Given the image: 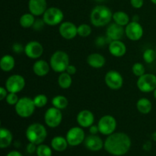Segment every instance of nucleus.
I'll use <instances>...</instances> for the list:
<instances>
[{
	"label": "nucleus",
	"mask_w": 156,
	"mask_h": 156,
	"mask_svg": "<svg viewBox=\"0 0 156 156\" xmlns=\"http://www.w3.org/2000/svg\"><path fill=\"white\" fill-rule=\"evenodd\" d=\"M105 150L113 155H125L131 147V140L124 133H114L108 136L104 145Z\"/></svg>",
	"instance_id": "nucleus-1"
},
{
	"label": "nucleus",
	"mask_w": 156,
	"mask_h": 156,
	"mask_svg": "<svg viewBox=\"0 0 156 156\" xmlns=\"http://www.w3.org/2000/svg\"><path fill=\"white\" fill-rule=\"evenodd\" d=\"M113 20V13L111 9L103 5H98L91 10L90 15L91 23L95 27L108 25Z\"/></svg>",
	"instance_id": "nucleus-2"
},
{
	"label": "nucleus",
	"mask_w": 156,
	"mask_h": 156,
	"mask_svg": "<svg viewBox=\"0 0 156 156\" xmlns=\"http://www.w3.org/2000/svg\"><path fill=\"white\" fill-rule=\"evenodd\" d=\"M26 137L29 143L36 145L42 144L45 141L47 136V131L45 126L39 123H34L29 125L26 129Z\"/></svg>",
	"instance_id": "nucleus-3"
},
{
	"label": "nucleus",
	"mask_w": 156,
	"mask_h": 156,
	"mask_svg": "<svg viewBox=\"0 0 156 156\" xmlns=\"http://www.w3.org/2000/svg\"><path fill=\"white\" fill-rule=\"evenodd\" d=\"M50 65L52 69L57 73L66 72L69 65V56L62 50H57L52 54L50 59Z\"/></svg>",
	"instance_id": "nucleus-4"
},
{
	"label": "nucleus",
	"mask_w": 156,
	"mask_h": 156,
	"mask_svg": "<svg viewBox=\"0 0 156 156\" xmlns=\"http://www.w3.org/2000/svg\"><path fill=\"white\" fill-rule=\"evenodd\" d=\"M36 106L33 99L28 97L19 98L18 103L15 105V110L18 116L21 118H28L34 113Z\"/></svg>",
	"instance_id": "nucleus-5"
},
{
	"label": "nucleus",
	"mask_w": 156,
	"mask_h": 156,
	"mask_svg": "<svg viewBox=\"0 0 156 156\" xmlns=\"http://www.w3.org/2000/svg\"><path fill=\"white\" fill-rule=\"evenodd\" d=\"M64 15L61 9L56 7L47 8L43 15V21L49 26H56L60 24L63 20Z\"/></svg>",
	"instance_id": "nucleus-6"
},
{
	"label": "nucleus",
	"mask_w": 156,
	"mask_h": 156,
	"mask_svg": "<svg viewBox=\"0 0 156 156\" xmlns=\"http://www.w3.org/2000/svg\"><path fill=\"white\" fill-rule=\"evenodd\" d=\"M136 85L142 92H152L156 88V76L152 73H145L138 78Z\"/></svg>",
	"instance_id": "nucleus-7"
},
{
	"label": "nucleus",
	"mask_w": 156,
	"mask_h": 156,
	"mask_svg": "<svg viewBox=\"0 0 156 156\" xmlns=\"http://www.w3.org/2000/svg\"><path fill=\"white\" fill-rule=\"evenodd\" d=\"M117 125L116 119L109 114L101 117L98 123L99 133L105 136H109L114 133L117 128Z\"/></svg>",
	"instance_id": "nucleus-8"
},
{
	"label": "nucleus",
	"mask_w": 156,
	"mask_h": 156,
	"mask_svg": "<svg viewBox=\"0 0 156 156\" xmlns=\"http://www.w3.org/2000/svg\"><path fill=\"white\" fill-rule=\"evenodd\" d=\"M62 111L53 106L48 108L44 114V122L50 128H56L59 126L62 123Z\"/></svg>",
	"instance_id": "nucleus-9"
},
{
	"label": "nucleus",
	"mask_w": 156,
	"mask_h": 156,
	"mask_svg": "<svg viewBox=\"0 0 156 156\" xmlns=\"http://www.w3.org/2000/svg\"><path fill=\"white\" fill-rule=\"evenodd\" d=\"M5 87L9 92L18 94L25 87V79L21 75H12L6 79Z\"/></svg>",
	"instance_id": "nucleus-10"
},
{
	"label": "nucleus",
	"mask_w": 156,
	"mask_h": 156,
	"mask_svg": "<svg viewBox=\"0 0 156 156\" xmlns=\"http://www.w3.org/2000/svg\"><path fill=\"white\" fill-rule=\"evenodd\" d=\"M66 138L69 146H77L85 141V134L82 127L74 126L69 129Z\"/></svg>",
	"instance_id": "nucleus-11"
},
{
	"label": "nucleus",
	"mask_w": 156,
	"mask_h": 156,
	"mask_svg": "<svg viewBox=\"0 0 156 156\" xmlns=\"http://www.w3.org/2000/svg\"><path fill=\"white\" fill-rule=\"evenodd\" d=\"M105 82L107 86L112 90H119L123 85V78L119 72L110 70L106 73Z\"/></svg>",
	"instance_id": "nucleus-12"
},
{
	"label": "nucleus",
	"mask_w": 156,
	"mask_h": 156,
	"mask_svg": "<svg viewBox=\"0 0 156 156\" xmlns=\"http://www.w3.org/2000/svg\"><path fill=\"white\" fill-rule=\"evenodd\" d=\"M143 27L138 21H130L125 27V35L133 41H138L143 36Z\"/></svg>",
	"instance_id": "nucleus-13"
},
{
	"label": "nucleus",
	"mask_w": 156,
	"mask_h": 156,
	"mask_svg": "<svg viewBox=\"0 0 156 156\" xmlns=\"http://www.w3.org/2000/svg\"><path fill=\"white\" fill-rule=\"evenodd\" d=\"M24 53L30 59H39L44 53V47L38 41H30L24 46Z\"/></svg>",
	"instance_id": "nucleus-14"
},
{
	"label": "nucleus",
	"mask_w": 156,
	"mask_h": 156,
	"mask_svg": "<svg viewBox=\"0 0 156 156\" xmlns=\"http://www.w3.org/2000/svg\"><path fill=\"white\" fill-rule=\"evenodd\" d=\"M59 33L64 39L72 40L78 35V27L71 21H64L59 24Z\"/></svg>",
	"instance_id": "nucleus-15"
},
{
	"label": "nucleus",
	"mask_w": 156,
	"mask_h": 156,
	"mask_svg": "<svg viewBox=\"0 0 156 156\" xmlns=\"http://www.w3.org/2000/svg\"><path fill=\"white\" fill-rule=\"evenodd\" d=\"M106 34L111 41L121 40L125 35V28L115 22L110 23L107 28Z\"/></svg>",
	"instance_id": "nucleus-16"
},
{
	"label": "nucleus",
	"mask_w": 156,
	"mask_h": 156,
	"mask_svg": "<svg viewBox=\"0 0 156 156\" xmlns=\"http://www.w3.org/2000/svg\"><path fill=\"white\" fill-rule=\"evenodd\" d=\"M78 124L82 128H89L94 124V116L89 110H82L76 117Z\"/></svg>",
	"instance_id": "nucleus-17"
},
{
	"label": "nucleus",
	"mask_w": 156,
	"mask_h": 156,
	"mask_svg": "<svg viewBox=\"0 0 156 156\" xmlns=\"http://www.w3.org/2000/svg\"><path fill=\"white\" fill-rule=\"evenodd\" d=\"M28 9L34 16H41L47 9V0H29Z\"/></svg>",
	"instance_id": "nucleus-18"
},
{
	"label": "nucleus",
	"mask_w": 156,
	"mask_h": 156,
	"mask_svg": "<svg viewBox=\"0 0 156 156\" xmlns=\"http://www.w3.org/2000/svg\"><path fill=\"white\" fill-rule=\"evenodd\" d=\"M84 144L88 150L92 151V152H97V151H100L104 147L105 143L100 136L91 134L85 138Z\"/></svg>",
	"instance_id": "nucleus-19"
},
{
	"label": "nucleus",
	"mask_w": 156,
	"mask_h": 156,
	"mask_svg": "<svg viewBox=\"0 0 156 156\" xmlns=\"http://www.w3.org/2000/svg\"><path fill=\"white\" fill-rule=\"evenodd\" d=\"M108 50L110 53L115 57H122L126 53V47L121 40L111 41Z\"/></svg>",
	"instance_id": "nucleus-20"
},
{
	"label": "nucleus",
	"mask_w": 156,
	"mask_h": 156,
	"mask_svg": "<svg viewBox=\"0 0 156 156\" xmlns=\"http://www.w3.org/2000/svg\"><path fill=\"white\" fill-rule=\"evenodd\" d=\"M50 63L44 59H38L34 63L33 65V72L36 76L39 77L45 76L50 73Z\"/></svg>",
	"instance_id": "nucleus-21"
},
{
	"label": "nucleus",
	"mask_w": 156,
	"mask_h": 156,
	"mask_svg": "<svg viewBox=\"0 0 156 156\" xmlns=\"http://www.w3.org/2000/svg\"><path fill=\"white\" fill-rule=\"evenodd\" d=\"M106 59L103 55L98 53H91L87 57V63L94 69H101L105 65Z\"/></svg>",
	"instance_id": "nucleus-22"
},
{
	"label": "nucleus",
	"mask_w": 156,
	"mask_h": 156,
	"mask_svg": "<svg viewBox=\"0 0 156 156\" xmlns=\"http://www.w3.org/2000/svg\"><path fill=\"white\" fill-rule=\"evenodd\" d=\"M13 136L11 131L6 128L2 127L0 129V147L1 149L7 148L12 144Z\"/></svg>",
	"instance_id": "nucleus-23"
},
{
	"label": "nucleus",
	"mask_w": 156,
	"mask_h": 156,
	"mask_svg": "<svg viewBox=\"0 0 156 156\" xmlns=\"http://www.w3.org/2000/svg\"><path fill=\"white\" fill-rule=\"evenodd\" d=\"M15 66V59L11 55H4L0 59V68L3 72L9 73L14 69Z\"/></svg>",
	"instance_id": "nucleus-24"
},
{
	"label": "nucleus",
	"mask_w": 156,
	"mask_h": 156,
	"mask_svg": "<svg viewBox=\"0 0 156 156\" xmlns=\"http://www.w3.org/2000/svg\"><path fill=\"white\" fill-rule=\"evenodd\" d=\"M136 108L140 114H148L152 111V104L151 101L146 98H142L137 101Z\"/></svg>",
	"instance_id": "nucleus-25"
},
{
	"label": "nucleus",
	"mask_w": 156,
	"mask_h": 156,
	"mask_svg": "<svg viewBox=\"0 0 156 156\" xmlns=\"http://www.w3.org/2000/svg\"><path fill=\"white\" fill-rule=\"evenodd\" d=\"M69 143L66 138L62 136H55L51 140V146L56 152H63L67 149Z\"/></svg>",
	"instance_id": "nucleus-26"
},
{
	"label": "nucleus",
	"mask_w": 156,
	"mask_h": 156,
	"mask_svg": "<svg viewBox=\"0 0 156 156\" xmlns=\"http://www.w3.org/2000/svg\"><path fill=\"white\" fill-rule=\"evenodd\" d=\"M113 21L123 27H126L130 22L128 14L123 11H117V12L113 13Z\"/></svg>",
	"instance_id": "nucleus-27"
},
{
	"label": "nucleus",
	"mask_w": 156,
	"mask_h": 156,
	"mask_svg": "<svg viewBox=\"0 0 156 156\" xmlns=\"http://www.w3.org/2000/svg\"><path fill=\"white\" fill-rule=\"evenodd\" d=\"M73 84L72 76L67 73L66 72L60 73L58 78V85L62 89H68Z\"/></svg>",
	"instance_id": "nucleus-28"
},
{
	"label": "nucleus",
	"mask_w": 156,
	"mask_h": 156,
	"mask_svg": "<svg viewBox=\"0 0 156 156\" xmlns=\"http://www.w3.org/2000/svg\"><path fill=\"white\" fill-rule=\"evenodd\" d=\"M34 15L31 13H25L21 16L19 19V24L24 28H29L30 27H33L35 22Z\"/></svg>",
	"instance_id": "nucleus-29"
},
{
	"label": "nucleus",
	"mask_w": 156,
	"mask_h": 156,
	"mask_svg": "<svg viewBox=\"0 0 156 156\" xmlns=\"http://www.w3.org/2000/svg\"><path fill=\"white\" fill-rule=\"evenodd\" d=\"M52 105L53 107L59 110H64L69 105V101L66 97L63 95H56L52 99Z\"/></svg>",
	"instance_id": "nucleus-30"
},
{
	"label": "nucleus",
	"mask_w": 156,
	"mask_h": 156,
	"mask_svg": "<svg viewBox=\"0 0 156 156\" xmlns=\"http://www.w3.org/2000/svg\"><path fill=\"white\" fill-rule=\"evenodd\" d=\"M143 60H144L145 62H146V63H152V62L156 59L155 50H153V49L152 48L146 49L144 51V53H143Z\"/></svg>",
	"instance_id": "nucleus-31"
},
{
	"label": "nucleus",
	"mask_w": 156,
	"mask_h": 156,
	"mask_svg": "<svg viewBox=\"0 0 156 156\" xmlns=\"http://www.w3.org/2000/svg\"><path fill=\"white\" fill-rule=\"evenodd\" d=\"M34 105L36 108H44L47 105V102H48V98H47V95L44 94H39L35 96L33 98Z\"/></svg>",
	"instance_id": "nucleus-32"
},
{
	"label": "nucleus",
	"mask_w": 156,
	"mask_h": 156,
	"mask_svg": "<svg viewBox=\"0 0 156 156\" xmlns=\"http://www.w3.org/2000/svg\"><path fill=\"white\" fill-rule=\"evenodd\" d=\"M91 27L89 24H82L78 26V35L82 37H88L91 34Z\"/></svg>",
	"instance_id": "nucleus-33"
},
{
	"label": "nucleus",
	"mask_w": 156,
	"mask_h": 156,
	"mask_svg": "<svg viewBox=\"0 0 156 156\" xmlns=\"http://www.w3.org/2000/svg\"><path fill=\"white\" fill-rule=\"evenodd\" d=\"M132 72L137 77H140L146 73V68L141 62H136L132 66Z\"/></svg>",
	"instance_id": "nucleus-34"
},
{
	"label": "nucleus",
	"mask_w": 156,
	"mask_h": 156,
	"mask_svg": "<svg viewBox=\"0 0 156 156\" xmlns=\"http://www.w3.org/2000/svg\"><path fill=\"white\" fill-rule=\"evenodd\" d=\"M36 152L37 156H52L51 149L47 145H38Z\"/></svg>",
	"instance_id": "nucleus-35"
},
{
	"label": "nucleus",
	"mask_w": 156,
	"mask_h": 156,
	"mask_svg": "<svg viewBox=\"0 0 156 156\" xmlns=\"http://www.w3.org/2000/svg\"><path fill=\"white\" fill-rule=\"evenodd\" d=\"M6 102L8 105H15L18 101H19V98H18L17 93H11L9 92L7 97L5 98Z\"/></svg>",
	"instance_id": "nucleus-36"
},
{
	"label": "nucleus",
	"mask_w": 156,
	"mask_h": 156,
	"mask_svg": "<svg viewBox=\"0 0 156 156\" xmlns=\"http://www.w3.org/2000/svg\"><path fill=\"white\" fill-rule=\"evenodd\" d=\"M12 50L15 53L20 54V53L24 52V47L23 45H21V44H19V43H15V44H14L12 45Z\"/></svg>",
	"instance_id": "nucleus-37"
},
{
	"label": "nucleus",
	"mask_w": 156,
	"mask_h": 156,
	"mask_svg": "<svg viewBox=\"0 0 156 156\" xmlns=\"http://www.w3.org/2000/svg\"><path fill=\"white\" fill-rule=\"evenodd\" d=\"M130 4L134 9H141L144 4L143 0H130Z\"/></svg>",
	"instance_id": "nucleus-38"
},
{
	"label": "nucleus",
	"mask_w": 156,
	"mask_h": 156,
	"mask_svg": "<svg viewBox=\"0 0 156 156\" xmlns=\"http://www.w3.org/2000/svg\"><path fill=\"white\" fill-rule=\"evenodd\" d=\"M44 24H45V23H44V21H43V19L42 20L37 19L35 21L33 27L34 28V30H41V28L44 27Z\"/></svg>",
	"instance_id": "nucleus-39"
},
{
	"label": "nucleus",
	"mask_w": 156,
	"mask_h": 156,
	"mask_svg": "<svg viewBox=\"0 0 156 156\" xmlns=\"http://www.w3.org/2000/svg\"><path fill=\"white\" fill-rule=\"evenodd\" d=\"M8 94H9V91L6 89L5 87H0V100L2 101L5 99Z\"/></svg>",
	"instance_id": "nucleus-40"
},
{
	"label": "nucleus",
	"mask_w": 156,
	"mask_h": 156,
	"mask_svg": "<svg viewBox=\"0 0 156 156\" xmlns=\"http://www.w3.org/2000/svg\"><path fill=\"white\" fill-rule=\"evenodd\" d=\"M36 146L37 145L34 144V143H29L28 145L27 146V152L30 154H32L34 152H36L37 148L36 147Z\"/></svg>",
	"instance_id": "nucleus-41"
},
{
	"label": "nucleus",
	"mask_w": 156,
	"mask_h": 156,
	"mask_svg": "<svg viewBox=\"0 0 156 156\" xmlns=\"http://www.w3.org/2000/svg\"><path fill=\"white\" fill-rule=\"evenodd\" d=\"M76 71H77V69H76V67L74 65H70V64L68 66L66 70V72L67 73H69V75H71V76L76 74Z\"/></svg>",
	"instance_id": "nucleus-42"
},
{
	"label": "nucleus",
	"mask_w": 156,
	"mask_h": 156,
	"mask_svg": "<svg viewBox=\"0 0 156 156\" xmlns=\"http://www.w3.org/2000/svg\"><path fill=\"white\" fill-rule=\"evenodd\" d=\"M89 132L91 133V134H92V135H97L98 133L99 132V129H98V125L96 126V125L93 124L92 126H90Z\"/></svg>",
	"instance_id": "nucleus-43"
},
{
	"label": "nucleus",
	"mask_w": 156,
	"mask_h": 156,
	"mask_svg": "<svg viewBox=\"0 0 156 156\" xmlns=\"http://www.w3.org/2000/svg\"><path fill=\"white\" fill-rule=\"evenodd\" d=\"M151 148H152V145H151L150 142H146L144 145H143V149L146 151L150 150Z\"/></svg>",
	"instance_id": "nucleus-44"
},
{
	"label": "nucleus",
	"mask_w": 156,
	"mask_h": 156,
	"mask_svg": "<svg viewBox=\"0 0 156 156\" xmlns=\"http://www.w3.org/2000/svg\"><path fill=\"white\" fill-rule=\"evenodd\" d=\"M7 156H22V155L18 151H12L8 153Z\"/></svg>",
	"instance_id": "nucleus-45"
},
{
	"label": "nucleus",
	"mask_w": 156,
	"mask_h": 156,
	"mask_svg": "<svg viewBox=\"0 0 156 156\" xmlns=\"http://www.w3.org/2000/svg\"><path fill=\"white\" fill-rule=\"evenodd\" d=\"M152 138H153L154 140H155L156 141V133H154L153 135H152Z\"/></svg>",
	"instance_id": "nucleus-46"
},
{
	"label": "nucleus",
	"mask_w": 156,
	"mask_h": 156,
	"mask_svg": "<svg viewBox=\"0 0 156 156\" xmlns=\"http://www.w3.org/2000/svg\"><path fill=\"white\" fill-rule=\"evenodd\" d=\"M153 95H154V98L156 99V88H155V91H153Z\"/></svg>",
	"instance_id": "nucleus-47"
},
{
	"label": "nucleus",
	"mask_w": 156,
	"mask_h": 156,
	"mask_svg": "<svg viewBox=\"0 0 156 156\" xmlns=\"http://www.w3.org/2000/svg\"><path fill=\"white\" fill-rule=\"evenodd\" d=\"M151 2H152L153 3V4L156 5V0H151Z\"/></svg>",
	"instance_id": "nucleus-48"
},
{
	"label": "nucleus",
	"mask_w": 156,
	"mask_h": 156,
	"mask_svg": "<svg viewBox=\"0 0 156 156\" xmlns=\"http://www.w3.org/2000/svg\"><path fill=\"white\" fill-rule=\"evenodd\" d=\"M96 2H101L105 1V0H95Z\"/></svg>",
	"instance_id": "nucleus-49"
},
{
	"label": "nucleus",
	"mask_w": 156,
	"mask_h": 156,
	"mask_svg": "<svg viewBox=\"0 0 156 156\" xmlns=\"http://www.w3.org/2000/svg\"><path fill=\"white\" fill-rule=\"evenodd\" d=\"M155 53H156V48H155Z\"/></svg>",
	"instance_id": "nucleus-50"
}]
</instances>
